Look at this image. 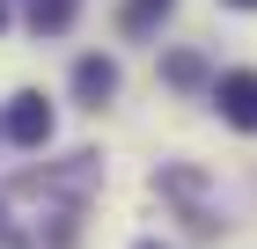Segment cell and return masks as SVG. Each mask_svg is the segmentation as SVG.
I'll return each mask as SVG.
<instances>
[{"instance_id":"5","label":"cell","mask_w":257,"mask_h":249,"mask_svg":"<svg viewBox=\"0 0 257 249\" xmlns=\"http://www.w3.org/2000/svg\"><path fill=\"white\" fill-rule=\"evenodd\" d=\"M74 96L88 103V110H103V103L118 96V66H110V59H81L74 66Z\"/></svg>"},{"instance_id":"11","label":"cell","mask_w":257,"mask_h":249,"mask_svg":"<svg viewBox=\"0 0 257 249\" xmlns=\"http://www.w3.org/2000/svg\"><path fill=\"white\" fill-rule=\"evenodd\" d=\"M228 8H257V0H228Z\"/></svg>"},{"instance_id":"12","label":"cell","mask_w":257,"mask_h":249,"mask_svg":"<svg viewBox=\"0 0 257 249\" xmlns=\"http://www.w3.org/2000/svg\"><path fill=\"white\" fill-rule=\"evenodd\" d=\"M133 249H162V242H133Z\"/></svg>"},{"instance_id":"1","label":"cell","mask_w":257,"mask_h":249,"mask_svg":"<svg viewBox=\"0 0 257 249\" xmlns=\"http://www.w3.org/2000/svg\"><path fill=\"white\" fill-rule=\"evenodd\" d=\"M96 176H103L96 154H66L59 169H30V176H15V191H22V198H59V205H81V198L96 191Z\"/></svg>"},{"instance_id":"4","label":"cell","mask_w":257,"mask_h":249,"mask_svg":"<svg viewBox=\"0 0 257 249\" xmlns=\"http://www.w3.org/2000/svg\"><path fill=\"white\" fill-rule=\"evenodd\" d=\"M213 103L235 132H257V74H220L213 81Z\"/></svg>"},{"instance_id":"6","label":"cell","mask_w":257,"mask_h":249,"mask_svg":"<svg viewBox=\"0 0 257 249\" xmlns=\"http://www.w3.org/2000/svg\"><path fill=\"white\" fill-rule=\"evenodd\" d=\"M22 15H30V30L37 37H66L81 15V0H22Z\"/></svg>"},{"instance_id":"3","label":"cell","mask_w":257,"mask_h":249,"mask_svg":"<svg viewBox=\"0 0 257 249\" xmlns=\"http://www.w3.org/2000/svg\"><path fill=\"white\" fill-rule=\"evenodd\" d=\"M8 139H15V147H44V139H52V103H44L37 88H22V96L8 103Z\"/></svg>"},{"instance_id":"8","label":"cell","mask_w":257,"mask_h":249,"mask_svg":"<svg viewBox=\"0 0 257 249\" xmlns=\"http://www.w3.org/2000/svg\"><path fill=\"white\" fill-rule=\"evenodd\" d=\"M169 8H177V0H125V15H118V22H125V37H147Z\"/></svg>"},{"instance_id":"10","label":"cell","mask_w":257,"mask_h":249,"mask_svg":"<svg viewBox=\"0 0 257 249\" xmlns=\"http://www.w3.org/2000/svg\"><path fill=\"white\" fill-rule=\"evenodd\" d=\"M0 30H8V0H0Z\"/></svg>"},{"instance_id":"13","label":"cell","mask_w":257,"mask_h":249,"mask_svg":"<svg viewBox=\"0 0 257 249\" xmlns=\"http://www.w3.org/2000/svg\"><path fill=\"white\" fill-rule=\"evenodd\" d=\"M0 132H8V125H0Z\"/></svg>"},{"instance_id":"9","label":"cell","mask_w":257,"mask_h":249,"mask_svg":"<svg viewBox=\"0 0 257 249\" xmlns=\"http://www.w3.org/2000/svg\"><path fill=\"white\" fill-rule=\"evenodd\" d=\"M0 242H15V227H8V205H0Z\"/></svg>"},{"instance_id":"7","label":"cell","mask_w":257,"mask_h":249,"mask_svg":"<svg viewBox=\"0 0 257 249\" xmlns=\"http://www.w3.org/2000/svg\"><path fill=\"white\" fill-rule=\"evenodd\" d=\"M162 81H169V88H206V59L198 52H169L162 59Z\"/></svg>"},{"instance_id":"2","label":"cell","mask_w":257,"mask_h":249,"mask_svg":"<svg viewBox=\"0 0 257 249\" xmlns=\"http://www.w3.org/2000/svg\"><path fill=\"white\" fill-rule=\"evenodd\" d=\"M155 191L184 212V227H191V234H213V227H220V205H213V191H206V176H198V169H184V161H177V169H162Z\"/></svg>"}]
</instances>
